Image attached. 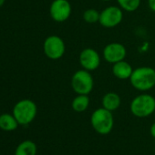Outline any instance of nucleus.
I'll return each mask as SVG.
<instances>
[{
	"instance_id": "nucleus-8",
	"label": "nucleus",
	"mask_w": 155,
	"mask_h": 155,
	"mask_svg": "<svg viewBox=\"0 0 155 155\" xmlns=\"http://www.w3.org/2000/svg\"><path fill=\"white\" fill-rule=\"evenodd\" d=\"M71 12L72 8L68 0H53L49 8L51 18L58 23L67 21L71 16Z\"/></svg>"
},
{
	"instance_id": "nucleus-11",
	"label": "nucleus",
	"mask_w": 155,
	"mask_h": 155,
	"mask_svg": "<svg viewBox=\"0 0 155 155\" xmlns=\"http://www.w3.org/2000/svg\"><path fill=\"white\" fill-rule=\"evenodd\" d=\"M111 71L115 78L124 81V80H130V78L133 72V68L129 62H127L124 59L115 64H112Z\"/></svg>"
},
{
	"instance_id": "nucleus-14",
	"label": "nucleus",
	"mask_w": 155,
	"mask_h": 155,
	"mask_svg": "<svg viewBox=\"0 0 155 155\" xmlns=\"http://www.w3.org/2000/svg\"><path fill=\"white\" fill-rule=\"evenodd\" d=\"M38 148L34 141L27 140L18 145L15 155H37Z\"/></svg>"
},
{
	"instance_id": "nucleus-16",
	"label": "nucleus",
	"mask_w": 155,
	"mask_h": 155,
	"mask_svg": "<svg viewBox=\"0 0 155 155\" xmlns=\"http://www.w3.org/2000/svg\"><path fill=\"white\" fill-rule=\"evenodd\" d=\"M118 6L126 12L136 11L141 3V0H117Z\"/></svg>"
},
{
	"instance_id": "nucleus-19",
	"label": "nucleus",
	"mask_w": 155,
	"mask_h": 155,
	"mask_svg": "<svg viewBox=\"0 0 155 155\" xmlns=\"http://www.w3.org/2000/svg\"><path fill=\"white\" fill-rule=\"evenodd\" d=\"M150 135L155 139V122L151 124L150 129Z\"/></svg>"
},
{
	"instance_id": "nucleus-15",
	"label": "nucleus",
	"mask_w": 155,
	"mask_h": 155,
	"mask_svg": "<svg viewBox=\"0 0 155 155\" xmlns=\"http://www.w3.org/2000/svg\"><path fill=\"white\" fill-rule=\"evenodd\" d=\"M90 102L89 95H77L71 102V108L76 112H83L89 108Z\"/></svg>"
},
{
	"instance_id": "nucleus-17",
	"label": "nucleus",
	"mask_w": 155,
	"mask_h": 155,
	"mask_svg": "<svg viewBox=\"0 0 155 155\" xmlns=\"http://www.w3.org/2000/svg\"><path fill=\"white\" fill-rule=\"evenodd\" d=\"M83 20L88 24H95L100 20V12L94 8H89L82 15Z\"/></svg>"
},
{
	"instance_id": "nucleus-18",
	"label": "nucleus",
	"mask_w": 155,
	"mask_h": 155,
	"mask_svg": "<svg viewBox=\"0 0 155 155\" xmlns=\"http://www.w3.org/2000/svg\"><path fill=\"white\" fill-rule=\"evenodd\" d=\"M148 6L152 12H155V0H148Z\"/></svg>"
},
{
	"instance_id": "nucleus-5",
	"label": "nucleus",
	"mask_w": 155,
	"mask_h": 155,
	"mask_svg": "<svg viewBox=\"0 0 155 155\" xmlns=\"http://www.w3.org/2000/svg\"><path fill=\"white\" fill-rule=\"evenodd\" d=\"M38 113L36 103L28 99L21 100L13 108V115L19 125H28L31 123Z\"/></svg>"
},
{
	"instance_id": "nucleus-12",
	"label": "nucleus",
	"mask_w": 155,
	"mask_h": 155,
	"mask_svg": "<svg viewBox=\"0 0 155 155\" xmlns=\"http://www.w3.org/2000/svg\"><path fill=\"white\" fill-rule=\"evenodd\" d=\"M101 104L104 109L112 112V111L117 110L120 108V106L121 104V99L118 93L110 91V92H107L102 97Z\"/></svg>"
},
{
	"instance_id": "nucleus-21",
	"label": "nucleus",
	"mask_w": 155,
	"mask_h": 155,
	"mask_svg": "<svg viewBox=\"0 0 155 155\" xmlns=\"http://www.w3.org/2000/svg\"><path fill=\"white\" fill-rule=\"evenodd\" d=\"M101 1H105V2H109V1H110V0H101Z\"/></svg>"
},
{
	"instance_id": "nucleus-6",
	"label": "nucleus",
	"mask_w": 155,
	"mask_h": 155,
	"mask_svg": "<svg viewBox=\"0 0 155 155\" xmlns=\"http://www.w3.org/2000/svg\"><path fill=\"white\" fill-rule=\"evenodd\" d=\"M43 50L45 55L52 60L61 58L66 52V45L64 40L57 35L48 36L43 44Z\"/></svg>"
},
{
	"instance_id": "nucleus-4",
	"label": "nucleus",
	"mask_w": 155,
	"mask_h": 155,
	"mask_svg": "<svg viewBox=\"0 0 155 155\" xmlns=\"http://www.w3.org/2000/svg\"><path fill=\"white\" fill-rule=\"evenodd\" d=\"M130 110L137 118L150 116L155 111L154 97L145 92L136 96L130 104Z\"/></svg>"
},
{
	"instance_id": "nucleus-20",
	"label": "nucleus",
	"mask_w": 155,
	"mask_h": 155,
	"mask_svg": "<svg viewBox=\"0 0 155 155\" xmlns=\"http://www.w3.org/2000/svg\"><path fill=\"white\" fill-rule=\"evenodd\" d=\"M5 1L6 0H0V7H2L5 4Z\"/></svg>"
},
{
	"instance_id": "nucleus-7",
	"label": "nucleus",
	"mask_w": 155,
	"mask_h": 155,
	"mask_svg": "<svg viewBox=\"0 0 155 155\" xmlns=\"http://www.w3.org/2000/svg\"><path fill=\"white\" fill-rule=\"evenodd\" d=\"M123 19V10L119 6H110L100 12L99 23L106 28L119 26Z\"/></svg>"
},
{
	"instance_id": "nucleus-9",
	"label": "nucleus",
	"mask_w": 155,
	"mask_h": 155,
	"mask_svg": "<svg viewBox=\"0 0 155 155\" xmlns=\"http://www.w3.org/2000/svg\"><path fill=\"white\" fill-rule=\"evenodd\" d=\"M102 55L106 62L110 64H115L125 59L127 56V49L121 43L111 42L104 47Z\"/></svg>"
},
{
	"instance_id": "nucleus-3",
	"label": "nucleus",
	"mask_w": 155,
	"mask_h": 155,
	"mask_svg": "<svg viewBox=\"0 0 155 155\" xmlns=\"http://www.w3.org/2000/svg\"><path fill=\"white\" fill-rule=\"evenodd\" d=\"M71 89L77 95H89L94 88V79L91 71L84 68L77 70L71 77Z\"/></svg>"
},
{
	"instance_id": "nucleus-2",
	"label": "nucleus",
	"mask_w": 155,
	"mask_h": 155,
	"mask_svg": "<svg viewBox=\"0 0 155 155\" xmlns=\"http://www.w3.org/2000/svg\"><path fill=\"white\" fill-rule=\"evenodd\" d=\"M91 123L93 130L101 134H109L114 126V118L112 112L103 107L95 110L91 116Z\"/></svg>"
},
{
	"instance_id": "nucleus-13",
	"label": "nucleus",
	"mask_w": 155,
	"mask_h": 155,
	"mask_svg": "<svg viewBox=\"0 0 155 155\" xmlns=\"http://www.w3.org/2000/svg\"><path fill=\"white\" fill-rule=\"evenodd\" d=\"M18 122L13 114L4 113L0 115V129L5 131H12L18 129Z\"/></svg>"
},
{
	"instance_id": "nucleus-10",
	"label": "nucleus",
	"mask_w": 155,
	"mask_h": 155,
	"mask_svg": "<svg viewBox=\"0 0 155 155\" xmlns=\"http://www.w3.org/2000/svg\"><path fill=\"white\" fill-rule=\"evenodd\" d=\"M79 62L82 68L91 72L99 68L101 58L96 49L92 48H86L80 53Z\"/></svg>"
},
{
	"instance_id": "nucleus-1",
	"label": "nucleus",
	"mask_w": 155,
	"mask_h": 155,
	"mask_svg": "<svg viewBox=\"0 0 155 155\" xmlns=\"http://www.w3.org/2000/svg\"><path fill=\"white\" fill-rule=\"evenodd\" d=\"M129 81L136 91L147 92L155 87V69L146 66L137 68L133 69Z\"/></svg>"
}]
</instances>
